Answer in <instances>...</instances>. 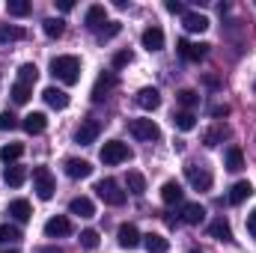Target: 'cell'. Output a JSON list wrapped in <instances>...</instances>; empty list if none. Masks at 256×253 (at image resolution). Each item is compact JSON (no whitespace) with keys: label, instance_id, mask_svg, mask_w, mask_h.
<instances>
[{"label":"cell","instance_id":"52a82bcc","mask_svg":"<svg viewBox=\"0 0 256 253\" xmlns=\"http://www.w3.org/2000/svg\"><path fill=\"white\" fill-rule=\"evenodd\" d=\"M45 236H48V238H66V236H72V220H68L66 214L48 218V220H45Z\"/></svg>","mask_w":256,"mask_h":253},{"label":"cell","instance_id":"44dd1931","mask_svg":"<svg viewBox=\"0 0 256 253\" xmlns=\"http://www.w3.org/2000/svg\"><path fill=\"white\" fill-rule=\"evenodd\" d=\"M143 248L149 253H167L170 250V242H167L161 232H146V236H143Z\"/></svg>","mask_w":256,"mask_h":253},{"label":"cell","instance_id":"836d02e7","mask_svg":"<svg viewBox=\"0 0 256 253\" xmlns=\"http://www.w3.org/2000/svg\"><path fill=\"white\" fill-rule=\"evenodd\" d=\"M176 98H179V104H182L185 110H191V108L200 104V96H196L194 90H179V92H176Z\"/></svg>","mask_w":256,"mask_h":253},{"label":"cell","instance_id":"5bb4252c","mask_svg":"<svg viewBox=\"0 0 256 253\" xmlns=\"http://www.w3.org/2000/svg\"><path fill=\"white\" fill-rule=\"evenodd\" d=\"M42 98H45V104L54 108V110H66V108H68V96H66L63 90H57V86H45V90H42Z\"/></svg>","mask_w":256,"mask_h":253},{"label":"cell","instance_id":"e0dca14e","mask_svg":"<svg viewBox=\"0 0 256 253\" xmlns=\"http://www.w3.org/2000/svg\"><path fill=\"white\" fill-rule=\"evenodd\" d=\"M114 86H116V74H102L96 80V86H92V102H104Z\"/></svg>","mask_w":256,"mask_h":253},{"label":"cell","instance_id":"4316f807","mask_svg":"<svg viewBox=\"0 0 256 253\" xmlns=\"http://www.w3.org/2000/svg\"><path fill=\"white\" fill-rule=\"evenodd\" d=\"M250 194H254V185H250V182H236V185L230 188V196H226V200H230L232 206H238V202H244Z\"/></svg>","mask_w":256,"mask_h":253},{"label":"cell","instance_id":"f1b7e54d","mask_svg":"<svg viewBox=\"0 0 256 253\" xmlns=\"http://www.w3.org/2000/svg\"><path fill=\"white\" fill-rule=\"evenodd\" d=\"M173 126L179 128V131H194V128H196L194 110H179V114H173Z\"/></svg>","mask_w":256,"mask_h":253},{"label":"cell","instance_id":"b9f144b4","mask_svg":"<svg viewBox=\"0 0 256 253\" xmlns=\"http://www.w3.org/2000/svg\"><path fill=\"white\" fill-rule=\"evenodd\" d=\"M131 60H134L131 51H116V54H114V68H126Z\"/></svg>","mask_w":256,"mask_h":253},{"label":"cell","instance_id":"8992f818","mask_svg":"<svg viewBox=\"0 0 256 253\" xmlns=\"http://www.w3.org/2000/svg\"><path fill=\"white\" fill-rule=\"evenodd\" d=\"M185 179L191 182L194 190H208L212 188V173L200 164H185Z\"/></svg>","mask_w":256,"mask_h":253},{"label":"cell","instance_id":"484cf974","mask_svg":"<svg viewBox=\"0 0 256 253\" xmlns=\"http://www.w3.org/2000/svg\"><path fill=\"white\" fill-rule=\"evenodd\" d=\"M126 188H128V194H134V196H143V194H146V179H143V173H137V170H128Z\"/></svg>","mask_w":256,"mask_h":253},{"label":"cell","instance_id":"ac0fdd59","mask_svg":"<svg viewBox=\"0 0 256 253\" xmlns=\"http://www.w3.org/2000/svg\"><path fill=\"white\" fill-rule=\"evenodd\" d=\"M68 214L92 218V214H96V206H92V200H90V196H74V200L68 202Z\"/></svg>","mask_w":256,"mask_h":253},{"label":"cell","instance_id":"d6986e66","mask_svg":"<svg viewBox=\"0 0 256 253\" xmlns=\"http://www.w3.org/2000/svg\"><path fill=\"white\" fill-rule=\"evenodd\" d=\"M21 126H24L27 134H42V131L48 128V116H45V114H39V110H33V114H27V116H24V122H21Z\"/></svg>","mask_w":256,"mask_h":253},{"label":"cell","instance_id":"ba28073f","mask_svg":"<svg viewBox=\"0 0 256 253\" xmlns=\"http://www.w3.org/2000/svg\"><path fill=\"white\" fill-rule=\"evenodd\" d=\"M134 104H137L140 110H158V108H161V92H158L155 86H143V90L134 96Z\"/></svg>","mask_w":256,"mask_h":253},{"label":"cell","instance_id":"d4e9b609","mask_svg":"<svg viewBox=\"0 0 256 253\" xmlns=\"http://www.w3.org/2000/svg\"><path fill=\"white\" fill-rule=\"evenodd\" d=\"M208 236L218 238V242H232V230H230V224L224 218H218V220L208 224Z\"/></svg>","mask_w":256,"mask_h":253},{"label":"cell","instance_id":"74e56055","mask_svg":"<svg viewBox=\"0 0 256 253\" xmlns=\"http://www.w3.org/2000/svg\"><path fill=\"white\" fill-rule=\"evenodd\" d=\"M224 134H226V131H224V128H208V131H206V134H202V143H206V146H208V149H212V146H218V143H220V140H224Z\"/></svg>","mask_w":256,"mask_h":253},{"label":"cell","instance_id":"8fae6325","mask_svg":"<svg viewBox=\"0 0 256 253\" xmlns=\"http://www.w3.org/2000/svg\"><path fill=\"white\" fill-rule=\"evenodd\" d=\"M63 170H66V176H68V179H86V176L92 173V164H90V161H84V158H66Z\"/></svg>","mask_w":256,"mask_h":253},{"label":"cell","instance_id":"bcb514c9","mask_svg":"<svg viewBox=\"0 0 256 253\" xmlns=\"http://www.w3.org/2000/svg\"><path fill=\"white\" fill-rule=\"evenodd\" d=\"M202 84H206V86H212V90H218V86H220V80H218L214 74H202Z\"/></svg>","mask_w":256,"mask_h":253},{"label":"cell","instance_id":"ee69618b","mask_svg":"<svg viewBox=\"0 0 256 253\" xmlns=\"http://www.w3.org/2000/svg\"><path fill=\"white\" fill-rule=\"evenodd\" d=\"M167 12H173V15H185V6H182L179 0H167Z\"/></svg>","mask_w":256,"mask_h":253},{"label":"cell","instance_id":"f6af8a7d","mask_svg":"<svg viewBox=\"0 0 256 253\" xmlns=\"http://www.w3.org/2000/svg\"><path fill=\"white\" fill-rule=\"evenodd\" d=\"M248 236H250V238H256V208L248 214Z\"/></svg>","mask_w":256,"mask_h":253},{"label":"cell","instance_id":"8d00e7d4","mask_svg":"<svg viewBox=\"0 0 256 253\" xmlns=\"http://www.w3.org/2000/svg\"><path fill=\"white\" fill-rule=\"evenodd\" d=\"M15 238H21L18 226H12V224H0V244H9V242H15Z\"/></svg>","mask_w":256,"mask_h":253},{"label":"cell","instance_id":"ffe728a7","mask_svg":"<svg viewBox=\"0 0 256 253\" xmlns=\"http://www.w3.org/2000/svg\"><path fill=\"white\" fill-rule=\"evenodd\" d=\"M9 214H12L18 224H27V220L33 218V206H30L27 200H12V202H9Z\"/></svg>","mask_w":256,"mask_h":253},{"label":"cell","instance_id":"e575fe53","mask_svg":"<svg viewBox=\"0 0 256 253\" xmlns=\"http://www.w3.org/2000/svg\"><path fill=\"white\" fill-rule=\"evenodd\" d=\"M27 33L21 30V27H6V24H0V42H18V39H24Z\"/></svg>","mask_w":256,"mask_h":253},{"label":"cell","instance_id":"6da1fadb","mask_svg":"<svg viewBox=\"0 0 256 253\" xmlns=\"http://www.w3.org/2000/svg\"><path fill=\"white\" fill-rule=\"evenodd\" d=\"M51 74L63 84H78L80 80V60L74 54H63V57H54L51 60Z\"/></svg>","mask_w":256,"mask_h":253},{"label":"cell","instance_id":"7bdbcfd3","mask_svg":"<svg viewBox=\"0 0 256 253\" xmlns=\"http://www.w3.org/2000/svg\"><path fill=\"white\" fill-rule=\"evenodd\" d=\"M208 114H212L214 120H224V116H230V104H214Z\"/></svg>","mask_w":256,"mask_h":253},{"label":"cell","instance_id":"2e32d148","mask_svg":"<svg viewBox=\"0 0 256 253\" xmlns=\"http://www.w3.org/2000/svg\"><path fill=\"white\" fill-rule=\"evenodd\" d=\"M182 24H185L188 33H206L208 30V18L202 12H185L182 15Z\"/></svg>","mask_w":256,"mask_h":253},{"label":"cell","instance_id":"7c38bea8","mask_svg":"<svg viewBox=\"0 0 256 253\" xmlns=\"http://www.w3.org/2000/svg\"><path fill=\"white\" fill-rule=\"evenodd\" d=\"M116 242H120V248H128V250H131V248H137V244L143 242V236L137 232L134 224H122L120 232H116Z\"/></svg>","mask_w":256,"mask_h":253},{"label":"cell","instance_id":"603a6c76","mask_svg":"<svg viewBox=\"0 0 256 253\" xmlns=\"http://www.w3.org/2000/svg\"><path fill=\"white\" fill-rule=\"evenodd\" d=\"M182 220L191 224V226L202 224V220H206V208H202L200 202H185V206H182Z\"/></svg>","mask_w":256,"mask_h":253},{"label":"cell","instance_id":"1f68e13d","mask_svg":"<svg viewBox=\"0 0 256 253\" xmlns=\"http://www.w3.org/2000/svg\"><path fill=\"white\" fill-rule=\"evenodd\" d=\"M36 78H39V68H36V63H21V68H18V84L33 86V84H36Z\"/></svg>","mask_w":256,"mask_h":253},{"label":"cell","instance_id":"c3c4849f","mask_svg":"<svg viewBox=\"0 0 256 253\" xmlns=\"http://www.w3.org/2000/svg\"><path fill=\"white\" fill-rule=\"evenodd\" d=\"M39 253H63V250H60V248H42Z\"/></svg>","mask_w":256,"mask_h":253},{"label":"cell","instance_id":"60d3db41","mask_svg":"<svg viewBox=\"0 0 256 253\" xmlns=\"http://www.w3.org/2000/svg\"><path fill=\"white\" fill-rule=\"evenodd\" d=\"M12 128H18L15 114H12V110H3V114H0V131H12Z\"/></svg>","mask_w":256,"mask_h":253},{"label":"cell","instance_id":"d590c367","mask_svg":"<svg viewBox=\"0 0 256 253\" xmlns=\"http://www.w3.org/2000/svg\"><path fill=\"white\" fill-rule=\"evenodd\" d=\"M6 12L15 15V18H24V15L30 12V3H27V0H9V3H6Z\"/></svg>","mask_w":256,"mask_h":253},{"label":"cell","instance_id":"f546056e","mask_svg":"<svg viewBox=\"0 0 256 253\" xmlns=\"http://www.w3.org/2000/svg\"><path fill=\"white\" fill-rule=\"evenodd\" d=\"M42 30H45L48 39H60L63 30H66V21L63 18H45V21H42Z\"/></svg>","mask_w":256,"mask_h":253},{"label":"cell","instance_id":"ab89813d","mask_svg":"<svg viewBox=\"0 0 256 253\" xmlns=\"http://www.w3.org/2000/svg\"><path fill=\"white\" fill-rule=\"evenodd\" d=\"M120 30H122L120 21H108V27L98 30V36H102V39H114V36H120Z\"/></svg>","mask_w":256,"mask_h":253},{"label":"cell","instance_id":"7dc6e473","mask_svg":"<svg viewBox=\"0 0 256 253\" xmlns=\"http://www.w3.org/2000/svg\"><path fill=\"white\" fill-rule=\"evenodd\" d=\"M57 9H60V12H72V9H74V3H72V0H60V3H57Z\"/></svg>","mask_w":256,"mask_h":253},{"label":"cell","instance_id":"681fc988","mask_svg":"<svg viewBox=\"0 0 256 253\" xmlns=\"http://www.w3.org/2000/svg\"><path fill=\"white\" fill-rule=\"evenodd\" d=\"M0 253H18V248H9V250H0Z\"/></svg>","mask_w":256,"mask_h":253},{"label":"cell","instance_id":"30bf717a","mask_svg":"<svg viewBox=\"0 0 256 253\" xmlns=\"http://www.w3.org/2000/svg\"><path fill=\"white\" fill-rule=\"evenodd\" d=\"M176 51L185 57V60H191V63H196V60H202L206 54H208V45H202V42H188V39H179L176 42Z\"/></svg>","mask_w":256,"mask_h":253},{"label":"cell","instance_id":"5b68a950","mask_svg":"<svg viewBox=\"0 0 256 253\" xmlns=\"http://www.w3.org/2000/svg\"><path fill=\"white\" fill-rule=\"evenodd\" d=\"M128 131H131L137 140H143V143L161 140V128L155 126L152 120H131V122H128Z\"/></svg>","mask_w":256,"mask_h":253},{"label":"cell","instance_id":"4fadbf2b","mask_svg":"<svg viewBox=\"0 0 256 253\" xmlns=\"http://www.w3.org/2000/svg\"><path fill=\"white\" fill-rule=\"evenodd\" d=\"M140 42H143L146 51H161L164 48V30L161 27H146L143 36H140Z\"/></svg>","mask_w":256,"mask_h":253},{"label":"cell","instance_id":"4dcf8cb0","mask_svg":"<svg viewBox=\"0 0 256 253\" xmlns=\"http://www.w3.org/2000/svg\"><path fill=\"white\" fill-rule=\"evenodd\" d=\"M21 155H24V146H21V143H6V146L0 149V161H3V164H15Z\"/></svg>","mask_w":256,"mask_h":253},{"label":"cell","instance_id":"277c9868","mask_svg":"<svg viewBox=\"0 0 256 253\" xmlns=\"http://www.w3.org/2000/svg\"><path fill=\"white\" fill-rule=\"evenodd\" d=\"M33 190L39 200H51L57 194V182H54V173L48 167H36L33 170Z\"/></svg>","mask_w":256,"mask_h":253},{"label":"cell","instance_id":"9a60e30c","mask_svg":"<svg viewBox=\"0 0 256 253\" xmlns=\"http://www.w3.org/2000/svg\"><path fill=\"white\" fill-rule=\"evenodd\" d=\"M104 21H108V9H104V6H98V3H96V6H90V9H86V15H84V24H86L90 30H102V27H104Z\"/></svg>","mask_w":256,"mask_h":253},{"label":"cell","instance_id":"9c48e42d","mask_svg":"<svg viewBox=\"0 0 256 253\" xmlns=\"http://www.w3.org/2000/svg\"><path fill=\"white\" fill-rule=\"evenodd\" d=\"M98 131H102V122H96V120H84V122L78 126V131H74V143L90 146V143H96Z\"/></svg>","mask_w":256,"mask_h":253},{"label":"cell","instance_id":"7a4b0ae2","mask_svg":"<svg viewBox=\"0 0 256 253\" xmlns=\"http://www.w3.org/2000/svg\"><path fill=\"white\" fill-rule=\"evenodd\" d=\"M98 158H102V164L116 167V164H122V161L131 158V149H128V143H122V140H108V143L102 146Z\"/></svg>","mask_w":256,"mask_h":253},{"label":"cell","instance_id":"cb8c5ba5","mask_svg":"<svg viewBox=\"0 0 256 253\" xmlns=\"http://www.w3.org/2000/svg\"><path fill=\"white\" fill-rule=\"evenodd\" d=\"M24 179H27V170H24V167H18V164H9V167L3 170V182H6L9 188H21V185H24Z\"/></svg>","mask_w":256,"mask_h":253},{"label":"cell","instance_id":"83f0119b","mask_svg":"<svg viewBox=\"0 0 256 253\" xmlns=\"http://www.w3.org/2000/svg\"><path fill=\"white\" fill-rule=\"evenodd\" d=\"M226 170H230V173L244 170V155H242L238 146H230V149H226Z\"/></svg>","mask_w":256,"mask_h":253},{"label":"cell","instance_id":"d6a6232c","mask_svg":"<svg viewBox=\"0 0 256 253\" xmlns=\"http://www.w3.org/2000/svg\"><path fill=\"white\" fill-rule=\"evenodd\" d=\"M30 92H33V90H30L27 84H15L9 96H12V102H15V104H27V102H30Z\"/></svg>","mask_w":256,"mask_h":253},{"label":"cell","instance_id":"3957f363","mask_svg":"<svg viewBox=\"0 0 256 253\" xmlns=\"http://www.w3.org/2000/svg\"><path fill=\"white\" fill-rule=\"evenodd\" d=\"M96 194H98V200L108 202V206H122L126 196H128L116 179H102V182H96Z\"/></svg>","mask_w":256,"mask_h":253},{"label":"cell","instance_id":"f35d334b","mask_svg":"<svg viewBox=\"0 0 256 253\" xmlns=\"http://www.w3.org/2000/svg\"><path fill=\"white\" fill-rule=\"evenodd\" d=\"M80 248L96 250V248H98V232H96V230H84V232H80Z\"/></svg>","mask_w":256,"mask_h":253},{"label":"cell","instance_id":"f907efd6","mask_svg":"<svg viewBox=\"0 0 256 253\" xmlns=\"http://www.w3.org/2000/svg\"><path fill=\"white\" fill-rule=\"evenodd\" d=\"M254 90H256V84H254Z\"/></svg>","mask_w":256,"mask_h":253},{"label":"cell","instance_id":"7402d4cb","mask_svg":"<svg viewBox=\"0 0 256 253\" xmlns=\"http://www.w3.org/2000/svg\"><path fill=\"white\" fill-rule=\"evenodd\" d=\"M182 196H185V190H182V185L179 182H164L161 185V200L167 202V206H176V202H182Z\"/></svg>","mask_w":256,"mask_h":253}]
</instances>
